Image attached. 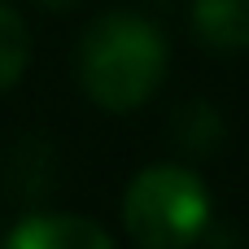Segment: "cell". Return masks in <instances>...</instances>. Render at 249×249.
Here are the masks:
<instances>
[{
  "mask_svg": "<svg viewBox=\"0 0 249 249\" xmlns=\"http://www.w3.org/2000/svg\"><path fill=\"white\" fill-rule=\"evenodd\" d=\"M166 35L136 9H105L88 22L74 48V74L83 96L105 114L140 109L166 79Z\"/></svg>",
  "mask_w": 249,
  "mask_h": 249,
  "instance_id": "6da1fadb",
  "label": "cell"
},
{
  "mask_svg": "<svg viewBox=\"0 0 249 249\" xmlns=\"http://www.w3.org/2000/svg\"><path fill=\"white\" fill-rule=\"evenodd\" d=\"M210 193L179 162L144 166L123 193V228L136 249H188L210 228Z\"/></svg>",
  "mask_w": 249,
  "mask_h": 249,
  "instance_id": "7a4b0ae2",
  "label": "cell"
},
{
  "mask_svg": "<svg viewBox=\"0 0 249 249\" xmlns=\"http://www.w3.org/2000/svg\"><path fill=\"white\" fill-rule=\"evenodd\" d=\"M0 249H114V236L88 214L39 210L18 219L9 236L0 241Z\"/></svg>",
  "mask_w": 249,
  "mask_h": 249,
  "instance_id": "3957f363",
  "label": "cell"
},
{
  "mask_svg": "<svg viewBox=\"0 0 249 249\" xmlns=\"http://www.w3.org/2000/svg\"><path fill=\"white\" fill-rule=\"evenodd\" d=\"M188 22H193L197 44L210 53L249 48V0H193Z\"/></svg>",
  "mask_w": 249,
  "mask_h": 249,
  "instance_id": "277c9868",
  "label": "cell"
},
{
  "mask_svg": "<svg viewBox=\"0 0 249 249\" xmlns=\"http://www.w3.org/2000/svg\"><path fill=\"white\" fill-rule=\"evenodd\" d=\"M171 140H175V149L206 158V153H214V149L228 140V123H223V114H219L210 101L193 96V101H184V105L175 109V118H171Z\"/></svg>",
  "mask_w": 249,
  "mask_h": 249,
  "instance_id": "5b68a950",
  "label": "cell"
},
{
  "mask_svg": "<svg viewBox=\"0 0 249 249\" xmlns=\"http://www.w3.org/2000/svg\"><path fill=\"white\" fill-rule=\"evenodd\" d=\"M26 61H31V31L22 13L0 0V92H9L26 74Z\"/></svg>",
  "mask_w": 249,
  "mask_h": 249,
  "instance_id": "8992f818",
  "label": "cell"
},
{
  "mask_svg": "<svg viewBox=\"0 0 249 249\" xmlns=\"http://www.w3.org/2000/svg\"><path fill=\"white\" fill-rule=\"evenodd\" d=\"M9 179L22 184V197H39L53 184V144L48 140H22L9 158Z\"/></svg>",
  "mask_w": 249,
  "mask_h": 249,
  "instance_id": "52a82bcc",
  "label": "cell"
},
{
  "mask_svg": "<svg viewBox=\"0 0 249 249\" xmlns=\"http://www.w3.org/2000/svg\"><path fill=\"white\" fill-rule=\"evenodd\" d=\"M31 4H39V9H48V13H70V9L83 4V0H31Z\"/></svg>",
  "mask_w": 249,
  "mask_h": 249,
  "instance_id": "ba28073f",
  "label": "cell"
}]
</instances>
